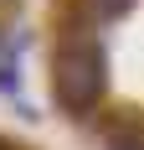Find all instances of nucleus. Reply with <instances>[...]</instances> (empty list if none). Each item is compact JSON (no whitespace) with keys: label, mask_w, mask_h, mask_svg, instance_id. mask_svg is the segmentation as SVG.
Segmentation results:
<instances>
[{"label":"nucleus","mask_w":144,"mask_h":150,"mask_svg":"<svg viewBox=\"0 0 144 150\" xmlns=\"http://www.w3.org/2000/svg\"><path fill=\"white\" fill-rule=\"evenodd\" d=\"M52 88H57V98L67 109L98 104V93H103V57H98V47H67L57 57V67H52Z\"/></svg>","instance_id":"f257e3e1"},{"label":"nucleus","mask_w":144,"mask_h":150,"mask_svg":"<svg viewBox=\"0 0 144 150\" xmlns=\"http://www.w3.org/2000/svg\"><path fill=\"white\" fill-rule=\"evenodd\" d=\"M108 150H144V140H134V135H113V140H108Z\"/></svg>","instance_id":"f03ea898"},{"label":"nucleus","mask_w":144,"mask_h":150,"mask_svg":"<svg viewBox=\"0 0 144 150\" xmlns=\"http://www.w3.org/2000/svg\"><path fill=\"white\" fill-rule=\"evenodd\" d=\"M124 5H129V0H93V11H98V16H118Z\"/></svg>","instance_id":"7ed1b4c3"},{"label":"nucleus","mask_w":144,"mask_h":150,"mask_svg":"<svg viewBox=\"0 0 144 150\" xmlns=\"http://www.w3.org/2000/svg\"><path fill=\"white\" fill-rule=\"evenodd\" d=\"M0 150H5V145H0Z\"/></svg>","instance_id":"20e7f679"}]
</instances>
